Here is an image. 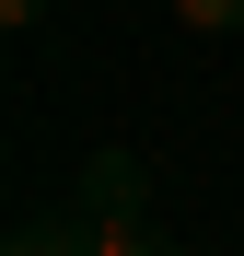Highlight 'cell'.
Masks as SVG:
<instances>
[{
	"label": "cell",
	"instance_id": "obj_1",
	"mask_svg": "<svg viewBox=\"0 0 244 256\" xmlns=\"http://www.w3.org/2000/svg\"><path fill=\"white\" fill-rule=\"evenodd\" d=\"M81 198H93V256H186L175 233L151 222V175H140V152H93V163H81Z\"/></svg>",
	"mask_w": 244,
	"mask_h": 256
},
{
	"label": "cell",
	"instance_id": "obj_2",
	"mask_svg": "<svg viewBox=\"0 0 244 256\" xmlns=\"http://www.w3.org/2000/svg\"><path fill=\"white\" fill-rule=\"evenodd\" d=\"M0 256H93V198H47V210H12V233H0Z\"/></svg>",
	"mask_w": 244,
	"mask_h": 256
},
{
	"label": "cell",
	"instance_id": "obj_3",
	"mask_svg": "<svg viewBox=\"0 0 244 256\" xmlns=\"http://www.w3.org/2000/svg\"><path fill=\"white\" fill-rule=\"evenodd\" d=\"M163 24L186 47H221V35H244V0H163Z\"/></svg>",
	"mask_w": 244,
	"mask_h": 256
},
{
	"label": "cell",
	"instance_id": "obj_4",
	"mask_svg": "<svg viewBox=\"0 0 244 256\" xmlns=\"http://www.w3.org/2000/svg\"><path fill=\"white\" fill-rule=\"evenodd\" d=\"M47 12H58V0H0V35L23 47V35H47Z\"/></svg>",
	"mask_w": 244,
	"mask_h": 256
}]
</instances>
